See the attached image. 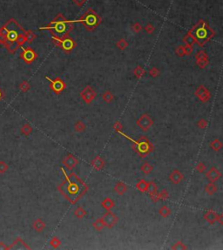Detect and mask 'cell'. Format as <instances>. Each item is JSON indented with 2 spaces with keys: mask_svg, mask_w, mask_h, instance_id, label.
Returning <instances> with one entry per match:
<instances>
[{
  "mask_svg": "<svg viewBox=\"0 0 223 250\" xmlns=\"http://www.w3.org/2000/svg\"><path fill=\"white\" fill-rule=\"evenodd\" d=\"M72 23H73L72 21H69V20H65L63 22L52 21L48 26L43 27L41 29H48L51 31L53 36H57L61 39H64L65 37H68L70 31L72 30L73 28Z\"/></svg>",
  "mask_w": 223,
  "mask_h": 250,
  "instance_id": "cell-2",
  "label": "cell"
},
{
  "mask_svg": "<svg viewBox=\"0 0 223 250\" xmlns=\"http://www.w3.org/2000/svg\"><path fill=\"white\" fill-rule=\"evenodd\" d=\"M62 39L59 37H57V36H52V41L55 45H57L58 46H60L61 47V44H62Z\"/></svg>",
  "mask_w": 223,
  "mask_h": 250,
  "instance_id": "cell-45",
  "label": "cell"
},
{
  "mask_svg": "<svg viewBox=\"0 0 223 250\" xmlns=\"http://www.w3.org/2000/svg\"><path fill=\"white\" fill-rule=\"evenodd\" d=\"M207 54L206 53L205 51H200L196 53L195 55V60L196 61H199V60H207Z\"/></svg>",
  "mask_w": 223,
  "mask_h": 250,
  "instance_id": "cell-33",
  "label": "cell"
},
{
  "mask_svg": "<svg viewBox=\"0 0 223 250\" xmlns=\"http://www.w3.org/2000/svg\"><path fill=\"white\" fill-rule=\"evenodd\" d=\"M50 245H51L53 249H58L61 245V240H59L58 237L54 236V237H52V239L50 240Z\"/></svg>",
  "mask_w": 223,
  "mask_h": 250,
  "instance_id": "cell-34",
  "label": "cell"
},
{
  "mask_svg": "<svg viewBox=\"0 0 223 250\" xmlns=\"http://www.w3.org/2000/svg\"><path fill=\"white\" fill-rule=\"evenodd\" d=\"M146 186H147V182L145 180H143V179L139 180V181L137 182V184H136L137 189L140 191V192H141V193L146 192Z\"/></svg>",
  "mask_w": 223,
  "mask_h": 250,
  "instance_id": "cell-27",
  "label": "cell"
},
{
  "mask_svg": "<svg viewBox=\"0 0 223 250\" xmlns=\"http://www.w3.org/2000/svg\"><path fill=\"white\" fill-rule=\"evenodd\" d=\"M65 20H67L64 16H63V14H59L55 19H54V20L53 21H55V22H63V21H65Z\"/></svg>",
  "mask_w": 223,
  "mask_h": 250,
  "instance_id": "cell-48",
  "label": "cell"
},
{
  "mask_svg": "<svg viewBox=\"0 0 223 250\" xmlns=\"http://www.w3.org/2000/svg\"><path fill=\"white\" fill-rule=\"evenodd\" d=\"M22 89L24 92H26V91L29 89V84L26 83V82H24L23 85H22Z\"/></svg>",
  "mask_w": 223,
  "mask_h": 250,
  "instance_id": "cell-52",
  "label": "cell"
},
{
  "mask_svg": "<svg viewBox=\"0 0 223 250\" xmlns=\"http://www.w3.org/2000/svg\"><path fill=\"white\" fill-rule=\"evenodd\" d=\"M145 30H146V31L147 33L152 34V32L154 31V30H155V28H154V26L152 25V24H148V25H146L145 26Z\"/></svg>",
  "mask_w": 223,
  "mask_h": 250,
  "instance_id": "cell-44",
  "label": "cell"
},
{
  "mask_svg": "<svg viewBox=\"0 0 223 250\" xmlns=\"http://www.w3.org/2000/svg\"><path fill=\"white\" fill-rule=\"evenodd\" d=\"M196 125H197V126H198L199 128H201V129H205V128H207V120H205V119H201V120H199L197 121Z\"/></svg>",
  "mask_w": 223,
  "mask_h": 250,
  "instance_id": "cell-36",
  "label": "cell"
},
{
  "mask_svg": "<svg viewBox=\"0 0 223 250\" xmlns=\"http://www.w3.org/2000/svg\"><path fill=\"white\" fill-rule=\"evenodd\" d=\"M76 46V44L74 42V40L71 39L69 36L68 37H65L62 39V44H61V48L62 50L65 51H71L74 47Z\"/></svg>",
  "mask_w": 223,
  "mask_h": 250,
  "instance_id": "cell-12",
  "label": "cell"
},
{
  "mask_svg": "<svg viewBox=\"0 0 223 250\" xmlns=\"http://www.w3.org/2000/svg\"><path fill=\"white\" fill-rule=\"evenodd\" d=\"M206 177L209 180V182H215L222 177V173L216 167H213L206 173Z\"/></svg>",
  "mask_w": 223,
  "mask_h": 250,
  "instance_id": "cell-11",
  "label": "cell"
},
{
  "mask_svg": "<svg viewBox=\"0 0 223 250\" xmlns=\"http://www.w3.org/2000/svg\"><path fill=\"white\" fill-rule=\"evenodd\" d=\"M113 129L116 131V132H122V131H123V126H122V124L120 122V121H116L114 124H113Z\"/></svg>",
  "mask_w": 223,
  "mask_h": 250,
  "instance_id": "cell-39",
  "label": "cell"
},
{
  "mask_svg": "<svg viewBox=\"0 0 223 250\" xmlns=\"http://www.w3.org/2000/svg\"><path fill=\"white\" fill-rule=\"evenodd\" d=\"M150 196H151V199H152V200L153 202H157L158 200H160V197H159V193H153V194L150 195Z\"/></svg>",
  "mask_w": 223,
  "mask_h": 250,
  "instance_id": "cell-51",
  "label": "cell"
},
{
  "mask_svg": "<svg viewBox=\"0 0 223 250\" xmlns=\"http://www.w3.org/2000/svg\"><path fill=\"white\" fill-rule=\"evenodd\" d=\"M184 50H185V55H190V54L193 52V46L188 45H186L184 46Z\"/></svg>",
  "mask_w": 223,
  "mask_h": 250,
  "instance_id": "cell-46",
  "label": "cell"
},
{
  "mask_svg": "<svg viewBox=\"0 0 223 250\" xmlns=\"http://www.w3.org/2000/svg\"><path fill=\"white\" fill-rule=\"evenodd\" d=\"M46 80L50 82V87L56 94H60L66 88V84L61 80L60 78H56L55 80H51L48 77H45Z\"/></svg>",
  "mask_w": 223,
  "mask_h": 250,
  "instance_id": "cell-6",
  "label": "cell"
},
{
  "mask_svg": "<svg viewBox=\"0 0 223 250\" xmlns=\"http://www.w3.org/2000/svg\"><path fill=\"white\" fill-rule=\"evenodd\" d=\"M101 218L105 222V227H106L108 228H112L119 221V217L116 216L115 214L111 212V210L107 211Z\"/></svg>",
  "mask_w": 223,
  "mask_h": 250,
  "instance_id": "cell-8",
  "label": "cell"
},
{
  "mask_svg": "<svg viewBox=\"0 0 223 250\" xmlns=\"http://www.w3.org/2000/svg\"><path fill=\"white\" fill-rule=\"evenodd\" d=\"M133 74L136 76V78L140 79V78H142L145 74H146V71L144 70V68L140 66V65H138L134 68L133 70Z\"/></svg>",
  "mask_w": 223,
  "mask_h": 250,
  "instance_id": "cell-29",
  "label": "cell"
},
{
  "mask_svg": "<svg viewBox=\"0 0 223 250\" xmlns=\"http://www.w3.org/2000/svg\"><path fill=\"white\" fill-rule=\"evenodd\" d=\"M21 131H22V132L25 135H29L30 132H32V128H31V126H30V125H24Z\"/></svg>",
  "mask_w": 223,
  "mask_h": 250,
  "instance_id": "cell-38",
  "label": "cell"
},
{
  "mask_svg": "<svg viewBox=\"0 0 223 250\" xmlns=\"http://www.w3.org/2000/svg\"><path fill=\"white\" fill-rule=\"evenodd\" d=\"M172 249H175V250H185L187 249V246L183 243L182 241H177L172 248Z\"/></svg>",
  "mask_w": 223,
  "mask_h": 250,
  "instance_id": "cell-35",
  "label": "cell"
},
{
  "mask_svg": "<svg viewBox=\"0 0 223 250\" xmlns=\"http://www.w3.org/2000/svg\"><path fill=\"white\" fill-rule=\"evenodd\" d=\"M7 168H8V167H7V165L4 163V162H0V173H4V172H5V171L7 170Z\"/></svg>",
  "mask_w": 223,
  "mask_h": 250,
  "instance_id": "cell-50",
  "label": "cell"
},
{
  "mask_svg": "<svg viewBox=\"0 0 223 250\" xmlns=\"http://www.w3.org/2000/svg\"><path fill=\"white\" fill-rule=\"evenodd\" d=\"M80 97H81L82 100H83V101L85 103L89 105V104H91L93 100H95V98H96V92L90 86H85L81 91Z\"/></svg>",
  "mask_w": 223,
  "mask_h": 250,
  "instance_id": "cell-7",
  "label": "cell"
},
{
  "mask_svg": "<svg viewBox=\"0 0 223 250\" xmlns=\"http://www.w3.org/2000/svg\"><path fill=\"white\" fill-rule=\"evenodd\" d=\"M149 74H150V76L152 77V78H156L157 76H159V74H160V71L158 70V68L153 67V68H152L151 70L149 71Z\"/></svg>",
  "mask_w": 223,
  "mask_h": 250,
  "instance_id": "cell-43",
  "label": "cell"
},
{
  "mask_svg": "<svg viewBox=\"0 0 223 250\" xmlns=\"http://www.w3.org/2000/svg\"><path fill=\"white\" fill-rule=\"evenodd\" d=\"M157 191H158V187H157V185H156L155 182H153V181H149V182H147L146 192H147L150 195H152L153 193H157Z\"/></svg>",
  "mask_w": 223,
  "mask_h": 250,
  "instance_id": "cell-22",
  "label": "cell"
},
{
  "mask_svg": "<svg viewBox=\"0 0 223 250\" xmlns=\"http://www.w3.org/2000/svg\"><path fill=\"white\" fill-rule=\"evenodd\" d=\"M73 1V3L76 4V5H78L79 7H82L85 4V2H86V0H72Z\"/></svg>",
  "mask_w": 223,
  "mask_h": 250,
  "instance_id": "cell-49",
  "label": "cell"
},
{
  "mask_svg": "<svg viewBox=\"0 0 223 250\" xmlns=\"http://www.w3.org/2000/svg\"><path fill=\"white\" fill-rule=\"evenodd\" d=\"M189 32L193 36L195 43H197L200 46L205 45V44L214 36V31L204 20H201L189 31Z\"/></svg>",
  "mask_w": 223,
  "mask_h": 250,
  "instance_id": "cell-1",
  "label": "cell"
},
{
  "mask_svg": "<svg viewBox=\"0 0 223 250\" xmlns=\"http://www.w3.org/2000/svg\"><path fill=\"white\" fill-rule=\"evenodd\" d=\"M91 165L92 166V167L97 171H100L102 170L104 167H105V160L102 159L101 157L100 156H97L95 157L93 160L91 161Z\"/></svg>",
  "mask_w": 223,
  "mask_h": 250,
  "instance_id": "cell-15",
  "label": "cell"
},
{
  "mask_svg": "<svg viewBox=\"0 0 223 250\" xmlns=\"http://www.w3.org/2000/svg\"><path fill=\"white\" fill-rule=\"evenodd\" d=\"M222 142L219 140V139H214L213 141L210 142V147H211L213 151H215V152H218V151L221 150V149L222 148Z\"/></svg>",
  "mask_w": 223,
  "mask_h": 250,
  "instance_id": "cell-21",
  "label": "cell"
},
{
  "mask_svg": "<svg viewBox=\"0 0 223 250\" xmlns=\"http://www.w3.org/2000/svg\"><path fill=\"white\" fill-rule=\"evenodd\" d=\"M102 99H103V100L105 101V102H106V103H111V101L113 100V94L111 93L110 91H106V92H105L104 93H103V95H102Z\"/></svg>",
  "mask_w": 223,
  "mask_h": 250,
  "instance_id": "cell-30",
  "label": "cell"
},
{
  "mask_svg": "<svg viewBox=\"0 0 223 250\" xmlns=\"http://www.w3.org/2000/svg\"><path fill=\"white\" fill-rule=\"evenodd\" d=\"M92 227L95 230L101 231L105 228V222H104V220H102V218L98 219L92 223Z\"/></svg>",
  "mask_w": 223,
  "mask_h": 250,
  "instance_id": "cell-26",
  "label": "cell"
},
{
  "mask_svg": "<svg viewBox=\"0 0 223 250\" xmlns=\"http://www.w3.org/2000/svg\"><path fill=\"white\" fill-rule=\"evenodd\" d=\"M114 191H115L118 194L123 195V194L127 191V186H126L124 182L119 181V182H117L116 185L114 186Z\"/></svg>",
  "mask_w": 223,
  "mask_h": 250,
  "instance_id": "cell-17",
  "label": "cell"
},
{
  "mask_svg": "<svg viewBox=\"0 0 223 250\" xmlns=\"http://www.w3.org/2000/svg\"><path fill=\"white\" fill-rule=\"evenodd\" d=\"M183 42H184L186 45H188L193 46V44H195V39H194L193 35L188 31L187 34L185 35V37L183 38Z\"/></svg>",
  "mask_w": 223,
  "mask_h": 250,
  "instance_id": "cell-23",
  "label": "cell"
},
{
  "mask_svg": "<svg viewBox=\"0 0 223 250\" xmlns=\"http://www.w3.org/2000/svg\"><path fill=\"white\" fill-rule=\"evenodd\" d=\"M205 192L208 195H213L217 192V186L214 184V182H209L206 187H205Z\"/></svg>",
  "mask_w": 223,
  "mask_h": 250,
  "instance_id": "cell-20",
  "label": "cell"
},
{
  "mask_svg": "<svg viewBox=\"0 0 223 250\" xmlns=\"http://www.w3.org/2000/svg\"><path fill=\"white\" fill-rule=\"evenodd\" d=\"M116 46L120 49V50H125L127 46H128V43H127V41L126 39H120L117 43H116Z\"/></svg>",
  "mask_w": 223,
  "mask_h": 250,
  "instance_id": "cell-32",
  "label": "cell"
},
{
  "mask_svg": "<svg viewBox=\"0 0 223 250\" xmlns=\"http://www.w3.org/2000/svg\"><path fill=\"white\" fill-rule=\"evenodd\" d=\"M168 179H169V180L172 182V184L178 185V184H180L183 180L184 175H183V173L181 172H180L178 169H175V170L172 171V173L169 174Z\"/></svg>",
  "mask_w": 223,
  "mask_h": 250,
  "instance_id": "cell-13",
  "label": "cell"
},
{
  "mask_svg": "<svg viewBox=\"0 0 223 250\" xmlns=\"http://www.w3.org/2000/svg\"><path fill=\"white\" fill-rule=\"evenodd\" d=\"M101 206L103 208H105L106 210L110 211L111 208H114L115 206V203H114V200L111 199V198H106L105 200L102 201Z\"/></svg>",
  "mask_w": 223,
  "mask_h": 250,
  "instance_id": "cell-18",
  "label": "cell"
},
{
  "mask_svg": "<svg viewBox=\"0 0 223 250\" xmlns=\"http://www.w3.org/2000/svg\"><path fill=\"white\" fill-rule=\"evenodd\" d=\"M132 30H133L134 32H140V31H141V30H142L141 25H140L139 23H135V24L132 25Z\"/></svg>",
  "mask_w": 223,
  "mask_h": 250,
  "instance_id": "cell-47",
  "label": "cell"
},
{
  "mask_svg": "<svg viewBox=\"0 0 223 250\" xmlns=\"http://www.w3.org/2000/svg\"><path fill=\"white\" fill-rule=\"evenodd\" d=\"M194 94L200 100V101H201L202 103H206V102L209 101L211 99V93H210L209 90L207 87H205L204 86H201V85L197 87Z\"/></svg>",
  "mask_w": 223,
  "mask_h": 250,
  "instance_id": "cell-9",
  "label": "cell"
},
{
  "mask_svg": "<svg viewBox=\"0 0 223 250\" xmlns=\"http://www.w3.org/2000/svg\"><path fill=\"white\" fill-rule=\"evenodd\" d=\"M62 163H63V165L66 167L67 170L71 171L72 170L74 167H77V165L79 164V160H78V159H77L76 157H74L72 154L69 153V154H67V155L64 158V160H62Z\"/></svg>",
  "mask_w": 223,
  "mask_h": 250,
  "instance_id": "cell-10",
  "label": "cell"
},
{
  "mask_svg": "<svg viewBox=\"0 0 223 250\" xmlns=\"http://www.w3.org/2000/svg\"><path fill=\"white\" fill-rule=\"evenodd\" d=\"M204 220L206 221H207L209 224H214L215 222L218 221V218H219V214L213 211H207L204 214Z\"/></svg>",
  "mask_w": 223,
  "mask_h": 250,
  "instance_id": "cell-14",
  "label": "cell"
},
{
  "mask_svg": "<svg viewBox=\"0 0 223 250\" xmlns=\"http://www.w3.org/2000/svg\"><path fill=\"white\" fill-rule=\"evenodd\" d=\"M85 124L83 122V121H81V120H79L76 124H75V126H74V129H75V131L76 132H83L84 130H85Z\"/></svg>",
  "mask_w": 223,
  "mask_h": 250,
  "instance_id": "cell-31",
  "label": "cell"
},
{
  "mask_svg": "<svg viewBox=\"0 0 223 250\" xmlns=\"http://www.w3.org/2000/svg\"><path fill=\"white\" fill-rule=\"evenodd\" d=\"M198 66L201 69H204L207 65H208V59L207 60H199V61H196Z\"/></svg>",
  "mask_w": 223,
  "mask_h": 250,
  "instance_id": "cell-40",
  "label": "cell"
},
{
  "mask_svg": "<svg viewBox=\"0 0 223 250\" xmlns=\"http://www.w3.org/2000/svg\"><path fill=\"white\" fill-rule=\"evenodd\" d=\"M101 18L92 9H88L78 22H81L86 30L94 31L101 23Z\"/></svg>",
  "mask_w": 223,
  "mask_h": 250,
  "instance_id": "cell-3",
  "label": "cell"
},
{
  "mask_svg": "<svg viewBox=\"0 0 223 250\" xmlns=\"http://www.w3.org/2000/svg\"><path fill=\"white\" fill-rule=\"evenodd\" d=\"M33 228L37 232H42V231L45 230V221L41 219H38L34 221L33 223Z\"/></svg>",
  "mask_w": 223,
  "mask_h": 250,
  "instance_id": "cell-19",
  "label": "cell"
},
{
  "mask_svg": "<svg viewBox=\"0 0 223 250\" xmlns=\"http://www.w3.org/2000/svg\"><path fill=\"white\" fill-rule=\"evenodd\" d=\"M195 168H196L197 172H199L200 173H204L206 172V170H207V167H206V165L203 162H199Z\"/></svg>",
  "mask_w": 223,
  "mask_h": 250,
  "instance_id": "cell-37",
  "label": "cell"
},
{
  "mask_svg": "<svg viewBox=\"0 0 223 250\" xmlns=\"http://www.w3.org/2000/svg\"><path fill=\"white\" fill-rule=\"evenodd\" d=\"M127 138L130 139L129 137H127ZM130 140L133 142L132 147L138 153V154L140 157H145V156L148 155L154 148L152 143L146 137H141L137 141H134L132 139H130Z\"/></svg>",
  "mask_w": 223,
  "mask_h": 250,
  "instance_id": "cell-4",
  "label": "cell"
},
{
  "mask_svg": "<svg viewBox=\"0 0 223 250\" xmlns=\"http://www.w3.org/2000/svg\"><path fill=\"white\" fill-rule=\"evenodd\" d=\"M153 169V167L152 165H150L147 161H145L140 167V170L145 173V174H149Z\"/></svg>",
  "mask_w": 223,
  "mask_h": 250,
  "instance_id": "cell-25",
  "label": "cell"
},
{
  "mask_svg": "<svg viewBox=\"0 0 223 250\" xmlns=\"http://www.w3.org/2000/svg\"><path fill=\"white\" fill-rule=\"evenodd\" d=\"M36 57H37L36 53L31 50V49H30V48L25 49V50L24 51L23 58H24V60H25L27 63H30L31 61H33V60L36 59Z\"/></svg>",
  "mask_w": 223,
  "mask_h": 250,
  "instance_id": "cell-16",
  "label": "cell"
},
{
  "mask_svg": "<svg viewBox=\"0 0 223 250\" xmlns=\"http://www.w3.org/2000/svg\"><path fill=\"white\" fill-rule=\"evenodd\" d=\"M168 196H169V193L166 189H163L161 193H159L160 200H167L168 198Z\"/></svg>",
  "mask_w": 223,
  "mask_h": 250,
  "instance_id": "cell-41",
  "label": "cell"
},
{
  "mask_svg": "<svg viewBox=\"0 0 223 250\" xmlns=\"http://www.w3.org/2000/svg\"><path fill=\"white\" fill-rule=\"evenodd\" d=\"M87 214V212L85 211V209H84L83 208L81 207H79L77 208L75 211H74V215L79 218V219H81V218H84L85 215Z\"/></svg>",
  "mask_w": 223,
  "mask_h": 250,
  "instance_id": "cell-28",
  "label": "cell"
},
{
  "mask_svg": "<svg viewBox=\"0 0 223 250\" xmlns=\"http://www.w3.org/2000/svg\"><path fill=\"white\" fill-rule=\"evenodd\" d=\"M136 124L142 131L146 132L153 126V120L147 113H144L137 120Z\"/></svg>",
  "mask_w": 223,
  "mask_h": 250,
  "instance_id": "cell-5",
  "label": "cell"
},
{
  "mask_svg": "<svg viewBox=\"0 0 223 250\" xmlns=\"http://www.w3.org/2000/svg\"><path fill=\"white\" fill-rule=\"evenodd\" d=\"M34 37H35V36H34L31 32H30V33H29V35L27 36V38H28V40H29V41H31V40L34 39Z\"/></svg>",
  "mask_w": 223,
  "mask_h": 250,
  "instance_id": "cell-53",
  "label": "cell"
},
{
  "mask_svg": "<svg viewBox=\"0 0 223 250\" xmlns=\"http://www.w3.org/2000/svg\"><path fill=\"white\" fill-rule=\"evenodd\" d=\"M171 213H172V211L167 206H162L159 209V214H161V216H162L163 218H167V217L170 216Z\"/></svg>",
  "mask_w": 223,
  "mask_h": 250,
  "instance_id": "cell-24",
  "label": "cell"
},
{
  "mask_svg": "<svg viewBox=\"0 0 223 250\" xmlns=\"http://www.w3.org/2000/svg\"><path fill=\"white\" fill-rule=\"evenodd\" d=\"M176 54L179 56V57H183L185 55V50H184V46L183 45H180L177 47V49L175 51Z\"/></svg>",
  "mask_w": 223,
  "mask_h": 250,
  "instance_id": "cell-42",
  "label": "cell"
}]
</instances>
